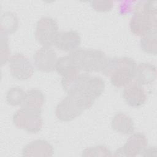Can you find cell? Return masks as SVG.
Wrapping results in <instances>:
<instances>
[{
  "instance_id": "obj_10",
  "label": "cell",
  "mask_w": 157,
  "mask_h": 157,
  "mask_svg": "<svg viewBox=\"0 0 157 157\" xmlns=\"http://www.w3.org/2000/svg\"><path fill=\"white\" fill-rule=\"evenodd\" d=\"M123 96L127 104L132 107L142 106L147 100L146 93L142 85L136 81H132L125 86Z\"/></svg>"
},
{
  "instance_id": "obj_6",
  "label": "cell",
  "mask_w": 157,
  "mask_h": 157,
  "mask_svg": "<svg viewBox=\"0 0 157 157\" xmlns=\"http://www.w3.org/2000/svg\"><path fill=\"white\" fill-rule=\"evenodd\" d=\"M58 33V25L54 18L44 17L37 22L35 36L36 40L42 46L53 45Z\"/></svg>"
},
{
  "instance_id": "obj_17",
  "label": "cell",
  "mask_w": 157,
  "mask_h": 157,
  "mask_svg": "<svg viewBox=\"0 0 157 157\" xmlns=\"http://www.w3.org/2000/svg\"><path fill=\"white\" fill-rule=\"evenodd\" d=\"M111 125L116 132L129 135L134 132V125L132 118L124 113H118L112 119Z\"/></svg>"
},
{
  "instance_id": "obj_4",
  "label": "cell",
  "mask_w": 157,
  "mask_h": 157,
  "mask_svg": "<svg viewBox=\"0 0 157 157\" xmlns=\"http://www.w3.org/2000/svg\"><path fill=\"white\" fill-rule=\"evenodd\" d=\"M70 53L80 70L86 73L102 72L108 59L105 53L99 50L78 48Z\"/></svg>"
},
{
  "instance_id": "obj_24",
  "label": "cell",
  "mask_w": 157,
  "mask_h": 157,
  "mask_svg": "<svg viewBox=\"0 0 157 157\" xmlns=\"http://www.w3.org/2000/svg\"><path fill=\"white\" fill-rule=\"evenodd\" d=\"M91 7L98 12H107L113 7L112 1H91Z\"/></svg>"
},
{
  "instance_id": "obj_23",
  "label": "cell",
  "mask_w": 157,
  "mask_h": 157,
  "mask_svg": "<svg viewBox=\"0 0 157 157\" xmlns=\"http://www.w3.org/2000/svg\"><path fill=\"white\" fill-rule=\"evenodd\" d=\"M10 51L7 35L1 33V64L2 66L9 60Z\"/></svg>"
},
{
  "instance_id": "obj_20",
  "label": "cell",
  "mask_w": 157,
  "mask_h": 157,
  "mask_svg": "<svg viewBox=\"0 0 157 157\" xmlns=\"http://www.w3.org/2000/svg\"><path fill=\"white\" fill-rule=\"evenodd\" d=\"M26 92L20 87L10 88L7 92L6 99L9 104L12 106L22 105L26 99Z\"/></svg>"
},
{
  "instance_id": "obj_5",
  "label": "cell",
  "mask_w": 157,
  "mask_h": 157,
  "mask_svg": "<svg viewBox=\"0 0 157 157\" xmlns=\"http://www.w3.org/2000/svg\"><path fill=\"white\" fill-rule=\"evenodd\" d=\"M42 110H36L21 106L13 115L15 126L31 134H36L40 131L43 125L41 116Z\"/></svg>"
},
{
  "instance_id": "obj_8",
  "label": "cell",
  "mask_w": 157,
  "mask_h": 157,
  "mask_svg": "<svg viewBox=\"0 0 157 157\" xmlns=\"http://www.w3.org/2000/svg\"><path fill=\"white\" fill-rule=\"evenodd\" d=\"M9 63L11 75L17 80H27L33 75L34 67L31 62L21 53H16L10 56Z\"/></svg>"
},
{
  "instance_id": "obj_11",
  "label": "cell",
  "mask_w": 157,
  "mask_h": 157,
  "mask_svg": "<svg viewBox=\"0 0 157 157\" xmlns=\"http://www.w3.org/2000/svg\"><path fill=\"white\" fill-rule=\"evenodd\" d=\"M81 37L78 33L71 30L58 32L53 45L59 50L64 52H73L79 48Z\"/></svg>"
},
{
  "instance_id": "obj_14",
  "label": "cell",
  "mask_w": 157,
  "mask_h": 157,
  "mask_svg": "<svg viewBox=\"0 0 157 157\" xmlns=\"http://www.w3.org/2000/svg\"><path fill=\"white\" fill-rule=\"evenodd\" d=\"M86 72L78 73L66 77H62L61 85L67 94L79 93L84 86L85 82L90 77Z\"/></svg>"
},
{
  "instance_id": "obj_12",
  "label": "cell",
  "mask_w": 157,
  "mask_h": 157,
  "mask_svg": "<svg viewBox=\"0 0 157 157\" xmlns=\"http://www.w3.org/2000/svg\"><path fill=\"white\" fill-rule=\"evenodd\" d=\"M104 88L105 82L101 77L90 75L82 90L79 93L75 94H78L94 102L95 99L102 94Z\"/></svg>"
},
{
  "instance_id": "obj_3",
  "label": "cell",
  "mask_w": 157,
  "mask_h": 157,
  "mask_svg": "<svg viewBox=\"0 0 157 157\" xmlns=\"http://www.w3.org/2000/svg\"><path fill=\"white\" fill-rule=\"evenodd\" d=\"M94 103L78 94H67L56 105L55 115L62 121H70L90 108Z\"/></svg>"
},
{
  "instance_id": "obj_22",
  "label": "cell",
  "mask_w": 157,
  "mask_h": 157,
  "mask_svg": "<svg viewBox=\"0 0 157 157\" xmlns=\"http://www.w3.org/2000/svg\"><path fill=\"white\" fill-rule=\"evenodd\" d=\"M85 156H112L111 151L104 145H98L86 148L83 151Z\"/></svg>"
},
{
  "instance_id": "obj_19",
  "label": "cell",
  "mask_w": 157,
  "mask_h": 157,
  "mask_svg": "<svg viewBox=\"0 0 157 157\" xmlns=\"http://www.w3.org/2000/svg\"><path fill=\"white\" fill-rule=\"evenodd\" d=\"M18 28V20L17 15L11 12H4L1 17V33L6 35L14 33Z\"/></svg>"
},
{
  "instance_id": "obj_9",
  "label": "cell",
  "mask_w": 157,
  "mask_h": 157,
  "mask_svg": "<svg viewBox=\"0 0 157 157\" xmlns=\"http://www.w3.org/2000/svg\"><path fill=\"white\" fill-rule=\"evenodd\" d=\"M35 67L40 71L50 72L55 69L57 55L51 47L42 46L33 56Z\"/></svg>"
},
{
  "instance_id": "obj_18",
  "label": "cell",
  "mask_w": 157,
  "mask_h": 157,
  "mask_svg": "<svg viewBox=\"0 0 157 157\" xmlns=\"http://www.w3.org/2000/svg\"><path fill=\"white\" fill-rule=\"evenodd\" d=\"M44 102L45 96L43 93L38 89H31L26 91V99L21 106L42 110Z\"/></svg>"
},
{
  "instance_id": "obj_15",
  "label": "cell",
  "mask_w": 157,
  "mask_h": 157,
  "mask_svg": "<svg viewBox=\"0 0 157 157\" xmlns=\"http://www.w3.org/2000/svg\"><path fill=\"white\" fill-rule=\"evenodd\" d=\"M156 73L155 65L148 63H141L136 66L134 78L141 85H148L156 80Z\"/></svg>"
},
{
  "instance_id": "obj_21",
  "label": "cell",
  "mask_w": 157,
  "mask_h": 157,
  "mask_svg": "<svg viewBox=\"0 0 157 157\" xmlns=\"http://www.w3.org/2000/svg\"><path fill=\"white\" fill-rule=\"evenodd\" d=\"M140 45L142 50L145 52L156 54V29H154L141 37Z\"/></svg>"
},
{
  "instance_id": "obj_13",
  "label": "cell",
  "mask_w": 157,
  "mask_h": 157,
  "mask_svg": "<svg viewBox=\"0 0 157 157\" xmlns=\"http://www.w3.org/2000/svg\"><path fill=\"white\" fill-rule=\"evenodd\" d=\"M53 152L52 144L42 139L35 140L28 143L22 150L24 156H52Z\"/></svg>"
},
{
  "instance_id": "obj_2",
  "label": "cell",
  "mask_w": 157,
  "mask_h": 157,
  "mask_svg": "<svg viewBox=\"0 0 157 157\" xmlns=\"http://www.w3.org/2000/svg\"><path fill=\"white\" fill-rule=\"evenodd\" d=\"M136 66L134 60L129 57L108 58L101 72L110 77V82L113 86L121 88L132 81Z\"/></svg>"
},
{
  "instance_id": "obj_16",
  "label": "cell",
  "mask_w": 157,
  "mask_h": 157,
  "mask_svg": "<svg viewBox=\"0 0 157 157\" xmlns=\"http://www.w3.org/2000/svg\"><path fill=\"white\" fill-rule=\"evenodd\" d=\"M55 69L62 77H66L81 72L71 53L58 58Z\"/></svg>"
},
{
  "instance_id": "obj_1",
  "label": "cell",
  "mask_w": 157,
  "mask_h": 157,
  "mask_svg": "<svg viewBox=\"0 0 157 157\" xmlns=\"http://www.w3.org/2000/svg\"><path fill=\"white\" fill-rule=\"evenodd\" d=\"M156 1H140L134 8L129 21L131 31L136 36H143L156 29Z\"/></svg>"
},
{
  "instance_id": "obj_7",
  "label": "cell",
  "mask_w": 157,
  "mask_h": 157,
  "mask_svg": "<svg viewBox=\"0 0 157 157\" xmlns=\"http://www.w3.org/2000/svg\"><path fill=\"white\" fill-rule=\"evenodd\" d=\"M124 145L117 150L115 156L134 157L142 153L148 145L146 136L141 132H133Z\"/></svg>"
}]
</instances>
